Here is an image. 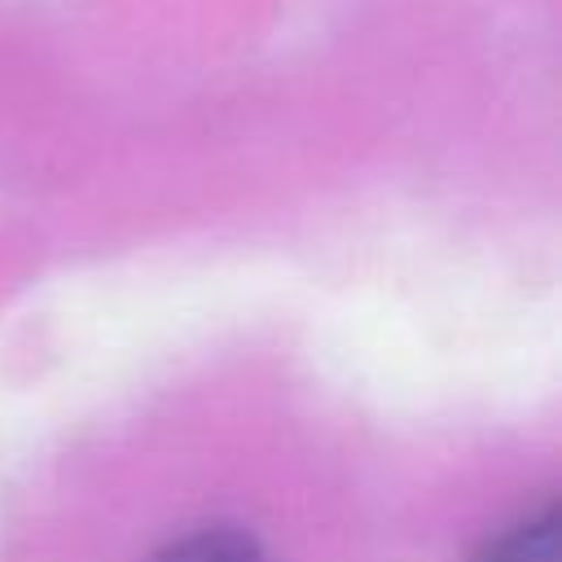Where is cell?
<instances>
[{
    "label": "cell",
    "instance_id": "cell-1",
    "mask_svg": "<svg viewBox=\"0 0 562 562\" xmlns=\"http://www.w3.org/2000/svg\"><path fill=\"white\" fill-rule=\"evenodd\" d=\"M474 562H562V518L558 509H540L514 527H505L501 536H492L483 544V553Z\"/></svg>",
    "mask_w": 562,
    "mask_h": 562
},
{
    "label": "cell",
    "instance_id": "cell-2",
    "mask_svg": "<svg viewBox=\"0 0 562 562\" xmlns=\"http://www.w3.org/2000/svg\"><path fill=\"white\" fill-rule=\"evenodd\" d=\"M149 562H268V549L241 527H198L162 544Z\"/></svg>",
    "mask_w": 562,
    "mask_h": 562
}]
</instances>
